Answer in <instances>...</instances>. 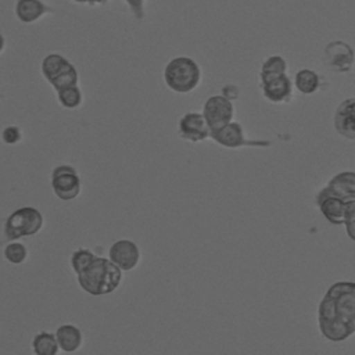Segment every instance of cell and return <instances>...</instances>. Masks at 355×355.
Returning a JSON list of instances; mask_svg holds the SVG:
<instances>
[{"label": "cell", "instance_id": "1", "mask_svg": "<svg viewBox=\"0 0 355 355\" xmlns=\"http://www.w3.org/2000/svg\"><path fill=\"white\" fill-rule=\"evenodd\" d=\"M320 334L341 343L355 334V282L333 283L318 306Z\"/></svg>", "mask_w": 355, "mask_h": 355}, {"label": "cell", "instance_id": "2", "mask_svg": "<svg viewBox=\"0 0 355 355\" xmlns=\"http://www.w3.org/2000/svg\"><path fill=\"white\" fill-rule=\"evenodd\" d=\"M80 288L94 297L114 293L122 283V270L110 259L96 257V259L76 275Z\"/></svg>", "mask_w": 355, "mask_h": 355}, {"label": "cell", "instance_id": "3", "mask_svg": "<svg viewBox=\"0 0 355 355\" xmlns=\"http://www.w3.org/2000/svg\"><path fill=\"white\" fill-rule=\"evenodd\" d=\"M164 82L175 93H190L201 83V68L190 57H175L164 68Z\"/></svg>", "mask_w": 355, "mask_h": 355}, {"label": "cell", "instance_id": "4", "mask_svg": "<svg viewBox=\"0 0 355 355\" xmlns=\"http://www.w3.org/2000/svg\"><path fill=\"white\" fill-rule=\"evenodd\" d=\"M44 225V218L37 208L21 207L12 211L4 222V236L8 241L37 234Z\"/></svg>", "mask_w": 355, "mask_h": 355}, {"label": "cell", "instance_id": "5", "mask_svg": "<svg viewBox=\"0 0 355 355\" xmlns=\"http://www.w3.org/2000/svg\"><path fill=\"white\" fill-rule=\"evenodd\" d=\"M53 193L62 201L75 200L82 190V183L78 171L68 164H61L51 171Z\"/></svg>", "mask_w": 355, "mask_h": 355}, {"label": "cell", "instance_id": "6", "mask_svg": "<svg viewBox=\"0 0 355 355\" xmlns=\"http://www.w3.org/2000/svg\"><path fill=\"white\" fill-rule=\"evenodd\" d=\"M202 114L211 130L219 129L233 121L234 105H233V101L225 97L223 94H215L205 100L202 107Z\"/></svg>", "mask_w": 355, "mask_h": 355}, {"label": "cell", "instance_id": "7", "mask_svg": "<svg viewBox=\"0 0 355 355\" xmlns=\"http://www.w3.org/2000/svg\"><path fill=\"white\" fill-rule=\"evenodd\" d=\"M323 61L331 71L337 73H347L355 64V51L348 43L334 40L324 47Z\"/></svg>", "mask_w": 355, "mask_h": 355}, {"label": "cell", "instance_id": "8", "mask_svg": "<svg viewBox=\"0 0 355 355\" xmlns=\"http://www.w3.org/2000/svg\"><path fill=\"white\" fill-rule=\"evenodd\" d=\"M178 133L187 141L200 143L211 137V128L202 112L187 111L178 122Z\"/></svg>", "mask_w": 355, "mask_h": 355}, {"label": "cell", "instance_id": "9", "mask_svg": "<svg viewBox=\"0 0 355 355\" xmlns=\"http://www.w3.org/2000/svg\"><path fill=\"white\" fill-rule=\"evenodd\" d=\"M261 78V90L263 97L275 104L287 103L293 97L294 82L287 73L265 75Z\"/></svg>", "mask_w": 355, "mask_h": 355}, {"label": "cell", "instance_id": "10", "mask_svg": "<svg viewBox=\"0 0 355 355\" xmlns=\"http://www.w3.org/2000/svg\"><path fill=\"white\" fill-rule=\"evenodd\" d=\"M211 139L226 148H240L244 146H268L266 141H254L245 137L244 128L239 122H229L219 129L211 130Z\"/></svg>", "mask_w": 355, "mask_h": 355}, {"label": "cell", "instance_id": "11", "mask_svg": "<svg viewBox=\"0 0 355 355\" xmlns=\"http://www.w3.org/2000/svg\"><path fill=\"white\" fill-rule=\"evenodd\" d=\"M140 257L141 255L139 245L129 239H121L114 241L108 250V258L122 272L133 270L139 265Z\"/></svg>", "mask_w": 355, "mask_h": 355}, {"label": "cell", "instance_id": "12", "mask_svg": "<svg viewBox=\"0 0 355 355\" xmlns=\"http://www.w3.org/2000/svg\"><path fill=\"white\" fill-rule=\"evenodd\" d=\"M336 132L348 140H355V97L343 100L333 115Z\"/></svg>", "mask_w": 355, "mask_h": 355}, {"label": "cell", "instance_id": "13", "mask_svg": "<svg viewBox=\"0 0 355 355\" xmlns=\"http://www.w3.org/2000/svg\"><path fill=\"white\" fill-rule=\"evenodd\" d=\"M14 11L19 22L33 24L47 12H51V8L42 0H17Z\"/></svg>", "mask_w": 355, "mask_h": 355}, {"label": "cell", "instance_id": "14", "mask_svg": "<svg viewBox=\"0 0 355 355\" xmlns=\"http://www.w3.org/2000/svg\"><path fill=\"white\" fill-rule=\"evenodd\" d=\"M329 189L333 196L340 197L345 201L355 200V172L354 171H343L336 173L329 182Z\"/></svg>", "mask_w": 355, "mask_h": 355}, {"label": "cell", "instance_id": "15", "mask_svg": "<svg viewBox=\"0 0 355 355\" xmlns=\"http://www.w3.org/2000/svg\"><path fill=\"white\" fill-rule=\"evenodd\" d=\"M55 337L58 340L60 348L64 352H75L82 347L83 334L82 330L71 323H64L57 327Z\"/></svg>", "mask_w": 355, "mask_h": 355}, {"label": "cell", "instance_id": "16", "mask_svg": "<svg viewBox=\"0 0 355 355\" xmlns=\"http://www.w3.org/2000/svg\"><path fill=\"white\" fill-rule=\"evenodd\" d=\"M345 204L347 201L336 197L329 196L323 201H320L318 205L322 215L326 218L327 222L331 225H344L345 223Z\"/></svg>", "mask_w": 355, "mask_h": 355}, {"label": "cell", "instance_id": "17", "mask_svg": "<svg viewBox=\"0 0 355 355\" xmlns=\"http://www.w3.org/2000/svg\"><path fill=\"white\" fill-rule=\"evenodd\" d=\"M72 64L62 55L58 53H50L47 54L42 64H40V72L43 75V78L51 83L60 73H62L65 69H68Z\"/></svg>", "mask_w": 355, "mask_h": 355}, {"label": "cell", "instance_id": "18", "mask_svg": "<svg viewBox=\"0 0 355 355\" xmlns=\"http://www.w3.org/2000/svg\"><path fill=\"white\" fill-rule=\"evenodd\" d=\"M60 349L55 333L39 331L32 340V351L36 355H57Z\"/></svg>", "mask_w": 355, "mask_h": 355}, {"label": "cell", "instance_id": "19", "mask_svg": "<svg viewBox=\"0 0 355 355\" xmlns=\"http://www.w3.org/2000/svg\"><path fill=\"white\" fill-rule=\"evenodd\" d=\"M294 86L302 94H313L320 87V78L312 69H300L294 76Z\"/></svg>", "mask_w": 355, "mask_h": 355}, {"label": "cell", "instance_id": "20", "mask_svg": "<svg viewBox=\"0 0 355 355\" xmlns=\"http://www.w3.org/2000/svg\"><path fill=\"white\" fill-rule=\"evenodd\" d=\"M57 93V98H58V103L67 108V110H75L78 107L82 105V101H83V96H82V92L79 89V86H69V87H65V89H61Z\"/></svg>", "mask_w": 355, "mask_h": 355}, {"label": "cell", "instance_id": "21", "mask_svg": "<svg viewBox=\"0 0 355 355\" xmlns=\"http://www.w3.org/2000/svg\"><path fill=\"white\" fill-rule=\"evenodd\" d=\"M4 258L12 265H21L28 258V248L21 241L12 240L4 247Z\"/></svg>", "mask_w": 355, "mask_h": 355}, {"label": "cell", "instance_id": "22", "mask_svg": "<svg viewBox=\"0 0 355 355\" xmlns=\"http://www.w3.org/2000/svg\"><path fill=\"white\" fill-rule=\"evenodd\" d=\"M287 69H288V64H287L286 58L279 55V54H275V55H269L262 62L259 76L276 75V73H287Z\"/></svg>", "mask_w": 355, "mask_h": 355}, {"label": "cell", "instance_id": "23", "mask_svg": "<svg viewBox=\"0 0 355 355\" xmlns=\"http://www.w3.org/2000/svg\"><path fill=\"white\" fill-rule=\"evenodd\" d=\"M96 254L87 248H78L71 254V268L75 272V275L80 273L83 269H86L94 259H96Z\"/></svg>", "mask_w": 355, "mask_h": 355}, {"label": "cell", "instance_id": "24", "mask_svg": "<svg viewBox=\"0 0 355 355\" xmlns=\"http://www.w3.org/2000/svg\"><path fill=\"white\" fill-rule=\"evenodd\" d=\"M78 82H79L78 71L73 65H71L68 69H65L62 73H60L50 85L53 86L54 92H58V90L69 87V86H76Z\"/></svg>", "mask_w": 355, "mask_h": 355}, {"label": "cell", "instance_id": "25", "mask_svg": "<svg viewBox=\"0 0 355 355\" xmlns=\"http://www.w3.org/2000/svg\"><path fill=\"white\" fill-rule=\"evenodd\" d=\"M1 139L6 144L14 146L22 140V130L15 125H8L1 132Z\"/></svg>", "mask_w": 355, "mask_h": 355}, {"label": "cell", "instance_id": "26", "mask_svg": "<svg viewBox=\"0 0 355 355\" xmlns=\"http://www.w3.org/2000/svg\"><path fill=\"white\" fill-rule=\"evenodd\" d=\"M135 18L143 19L146 17V0H125Z\"/></svg>", "mask_w": 355, "mask_h": 355}, {"label": "cell", "instance_id": "27", "mask_svg": "<svg viewBox=\"0 0 355 355\" xmlns=\"http://www.w3.org/2000/svg\"><path fill=\"white\" fill-rule=\"evenodd\" d=\"M222 94H223L225 97H227L229 100L234 101V100H237V98H239V96H240V90H239V87H237L236 85H233V83H227V85H225V86L222 87Z\"/></svg>", "mask_w": 355, "mask_h": 355}, {"label": "cell", "instance_id": "28", "mask_svg": "<svg viewBox=\"0 0 355 355\" xmlns=\"http://www.w3.org/2000/svg\"><path fill=\"white\" fill-rule=\"evenodd\" d=\"M345 226V232H347V236L355 241V219H349V220H345L344 223Z\"/></svg>", "mask_w": 355, "mask_h": 355}, {"label": "cell", "instance_id": "29", "mask_svg": "<svg viewBox=\"0 0 355 355\" xmlns=\"http://www.w3.org/2000/svg\"><path fill=\"white\" fill-rule=\"evenodd\" d=\"M108 0H85V4H89V6H103L105 4Z\"/></svg>", "mask_w": 355, "mask_h": 355}, {"label": "cell", "instance_id": "30", "mask_svg": "<svg viewBox=\"0 0 355 355\" xmlns=\"http://www.w3.org/2000/svg\"><path fill=\"white\" fill-rule=\"evenodd\" d=\"M73 3H79V4H85V0H72Z\"/></svg>", "mask_w": 355, "mask_h": 355}]
</instances>
